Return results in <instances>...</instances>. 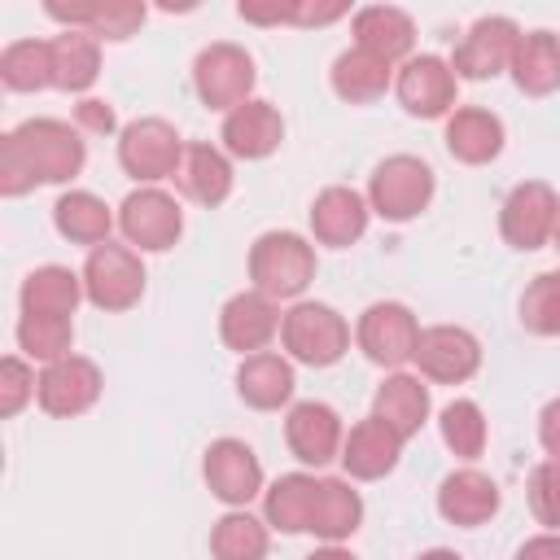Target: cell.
<instances>
[{
	"label": "cell",
	"instance_id": "obj_4",
	"mask_svg": "<svg viewBox=\"0 0 560 560\" xmlns=\"http://www.w3.org/2000/svg\"><path fill=\"white\" fill-rule=\"evenodd\" d=\"M368 197H372V210L381 219H389V223L416 219L429 206V197H433V171L420 158H411V153L385 158L376 166V175H372Z\"/></svg>",
	"mask_w": 560,
	"mask_h": 560
},
{
	"label": "cell",
	"instance_id": "obj_5",
	"mask_svg": "<svg viewBox=\"0 0 560 560\" xmlns=\"http://www.w3.org/2000/svg\"><path fill=\"white\" fill-rule=\"evenodd\" d=\"M83 293L92 306L101 311H127L140 302L144 293V267L131 249L122 245H96L88 254V267H83Z\"/></svg>",
	"mask_w": 560,
	"mask_h": 560
},
{
	"label": "cell",
	"instance_id": "obj_19",
	"mask_svg": "<svg viewBox=\"0 0 560 560\" xmlns=\"http://www.w3.org/2000/svg\"><path fill=\"white\" fill-rule=\"evenodd\" d=\"M438 512L451 521V525H486L494 512H499V486L477 472V468H464V472H451L438 490Z\"/></svg>",
	"mask_w": 560,
	"mask_h": 560
},
{
	"label": "cell",
	"instance_id": "obj_41",
	"mask_svg": "<svg viewBox=\"0 0 560 560\" xmlns=\"http://www.w3.org/2000/svg\"><path fill=\"white\" fill-rule=\"evenodd\" d=\"M31 394H39L35 372L22 359H4L0 363V416H18Z\"/></svg>",
	"mask_w": 560,
	"mask_h": 560
},
{
	"label": "cell",
	"instance_id": "obj_2",
	"mask_svg": "<svg viewBox=\"0 0 560 560\" xmlns=\"http://www.w3.org/2000/svg\"><path fill=\"white\" fill-rule=\"evenodd\" d=\"M315 276V249L293 232H267L249 249V280L267 298H298Z\"/></svg>",
	"mask_w": 560,
	"mask_h": 560
},
{
	"label": "cell",
	"instance_id": "obj_22",
	"mask_svg": "<svg viewBox=\"0 0 560 560\" xmlns=\"http://www.w3.org/2000/svg\"><path fill=\"white\" fill-rule=\"evenodd\" d=\"M175 184L184 197H192L201 206H219L232 192V166L210 144H184V162L175 171Z\"/></svg>",
	"mask_w": 560,
	"mask_h": 560
},
{
	"label": "cell",
	"instance_id": "obj_31",
	"mask_svg": "<svg viewBox=\"0 0 560 560\" xmlns=\"http://www.w3.org/2000/svg\"><path fill=\"white\" fill-rule=\"evenodd\" d=\"M48 18L70 22V26H88V35H101V39H127L144 22V4H131V0H114V4H48Z\"/></svg>",
	"mask_w": 560,
	"mask_h": 560
},
{
	"label": "cell",
	"instance_id": "obj_3",
	"mask_svg": "<svg viewBox=\"0 0 560 560\" xmlns=\"http://www.w3.org/2000/svg\"><path fill=\"white\" fill-rule=\"evenodd\" d=\"M280 337H284V350L298 359V363H311V368H328L346 354L350 346V328L346 319L324 306V302H302L284 315L280 324Z\"/></svg>",
	"mask_w": 560,
	"mask_h": 560
},
{
	"label": "cell",
	"instance_id": "obj_16",
	"mask_svg": "<svg viewBox=\"0 0 560 560\" xmlns=\"http://www.w3.org/2000/svg\"><path fill=\"white\" fill-rule=\"evenodd\" d=\"M284 319H280V311H276V302L267 298V293H236L228 306H223V315H219V332H223V341L232 346V350H241L245 359L249 354H262V346L276 337V328H280Z\"/></svg>",
	"mask_w": 560,
	"mask_h": 560
},
{
	"label": "cell",
	"instance_id": "obj_17",
	"mask_svg": "<svg viewBox=\"0 0 560 560\" xmlns=\"http://www.w3.org/2000/svg\"><path fill=\"white\" fill-rule=\"evenodd\" d=\"M284 438H289V451L302 459V464H328L341 446V420L332 407L324 402H298L284 420Z\"/></svg>",
	"mask_w": 560,
	"mask_h": 560
},
{
	"label": "cell",
	"instance_id": "obj_40",
	"mask_svg": "<svg viewBox=\"0 0 560 560\" xmlns=\"http://www.w3.org/2000/svg\"><path fill=\"white\" fill-rule=\"evenodd\" d=\"M529 508L547 529H560V464H538L529 472Z\"/></svg>",
	"mask_w": 560,
	"mask_h": 560
},
{
	"label": "cell",
	"instance_id": "obj_8",
	"mask_svg": "<svg viewBox=\"0 0 560 560\" xmlns=\"http://www.w3.org/2000/svg\"><path fill=\"white\" fill-rule=\"evenodd\" d=\"M503 236L508 245L516 249H538L547 245V236H556V223H560V201L551 192V184L542 179H525L508 192L503 201Z\"/></svg>",
	"mask_w": 560,
	"mask_h": 560
},
{
	"label": "cell",
	"instance_id": "obj_33",
	"mask_svg": "<svg viewBox=\"0 0 560 560\" xmlns=\"http://www.w3.org/2000/svg\"><path fill=\"white\" fill-rule=\"evenodd\" d=\"M52 223L74 245H105L114 219H109V206L101 197H92V192H66L52 206Z\"/></svg>",
	"mask_w": 560,
	"mask_h": 560
},
{
	"label": "cell",
	"instance_id": "obj_1",
	"mask_svg": "<svg viewBox=\"0 0 560 560\" xmlns=\"http://www.w3.org/2000/svg\"><path fill=\"white\" fill-rule=\"evenodd\" d=\"M83 140L57 118H31L0 140V192L22 197L35 184H61L79 175Z\"/></svg>",
	"mask_w": 560,
	"mask_h": 560
},
{
	"label": "cell",
	"instance_id": "obj_42",
	"mask_svg": "<svg viewBox=\"0 0 560 560\" xmlns=\"http://www.w3.org/2000/svg\"><path fill=\"white\" fill-rule=\"evenodd\" d=\"M74 118H79V127H88L92 136H109V131H114V109H109L105 101H79V105H74Z\"/></svg>",
	"mask_w": 560,
	"mask_h": 560
},
{
	"label": "cell",
	"instance_id": "obj_35",
	"mask_svg": "<svg viewBox=\"0 0 560 560\" xmlns=\"http://www.w3.org/2000/svg\"><path fill=\"white\" fill-rule=\"evenodd\" d=\"M315 477H306V472H289V477H280L271 490H267V521L276 525V529H284V534H302L306 529V521H311V503H315Z\"/></svg>",
	"mask_w": 560,
	"mask_h": 560
},
{
	"label": "cell",
	"instance_id": "obj_10",
	"mask_svg": "<svg viewBox=\"0 0 560 560\" xmlns=\"http://www.w3.org/2000/svg\"><path fill=\"white\" fill-rule=\"evenodd\" d=\"M416 363H420V372H424L429 381L459 385V381H468V376L481 368V346H477V337H472V332L451 328V324L420 328Z\"/></svg>",
	"mask_w": 560,
	"mask_h": 560
},
{
	"label": "cell",
	"instance_id": "obj_12",
	"mask_svg": "<svg viewBox=\"0 0 560 560\" xmlns=\"http://www.w3.org/2000/svg\"><path fill=\"white\" fill-rule=\"evenodd\" d=\"M122 232L131 245L140 249H171L184 232V214L175 206V197L158 192V188H140L122 201V214H118Z\"/></svg>",
	"mask_w": 560,
	"mask_h": 560
},
{
	"label": "cell",
	"instance_id": "obj_28",
	"mask_svg": "<svg viewBox=\"0 0 560 560\" xmlns=\"http://www.w3.org/2000/svg\"><path fill=\"white\" fill-rule=\"evenodd\" d=\"M359 516H363L359 494H354L346 481L328 477V481L315 486V503H311L306 529L319 534V538H328V542H341V538H350V534L359 529Z\"/></svg>",
	"mask_w": 560,
	"mask_h": 560
},
{
	"label": "cell",
	"instance_id": "obj_15",
	"mask_svg": "<svg viewBox=\"0 0 560 560\" xmlns=\"http://www.w3.org/2000/svg\"><path fill=\"white\" fill-rule=\"evenodd\" d=\"M398 101L416 118H438L455 105V70L442 57H411L398 74Z\"/></svg>",
	"mask_w": 560,
	"mask_h": 560
},
{
	"label": "cell",
	"instance_id": "obj_43",
	"mask_svg": "<svg viewBox=\"0 0 560 560\" xmlns=\"http://www.w3.org/2000/svg\"><path fill=\"white\" fill-rule=\"evenodd\" d=\"M538 442H542V451L551 455V464H560V398L542 407V420H538Z\"/></svg>",
	"mask_w": 560,
	"mask_h": 560
},
{
	"label": "cell",
	"instance_id": "obj_38",
	"mask_svg": "<svg viewBox=\"0 0 560 560\" xmlns=\"http://www.w3.org/2000/svg\"><path fill=\"white\" fill-rule=\"evenodd\" d=\"M70 337H74V328H70V319H61V315H22V324H18L22 350H26L31 359H44V363L66 359Z\"/></svg>",
	"mask_w": 560,
	"mask_h": 560
},
{
	"label": "cell",
	"instance_id": "obj_23",
	"mask_svg": "<svg viewBox=\"0 0 560 560\" xmlns=\"http://www.w3.org/2000/svg\"><path fill=\"white\" fill-rule=\"evenodd\" d=\"M354 35H359V48L381 57V61H398L411 52L416 44V31H411V18L402 9H389V4H372V9H359L354 13Z\"/></svg>",
	"mask_w": 560,
	"mask_h": 560
},
{
	"label": "cell",
	"instance_id": "obj_6",
	"mask_svg": "<svg viewBox=\"0 0 560 560\" xmlns=\"http://www.w3.org/2000/svg\"><path fill=\"white\" fill-rule=\"evenodd\" d=\"M118 162L136 179H166V175L175 179V171L184 162V144H179V136H175L171 122H162V118H136L131 127H122Z\"/></svg>",
	"mask_w": 560,
	"mask_h": 560
},
{
	"label": "cell",
	"instance_id": "obj_25",
	"mask_svg": "<svg viewBox=\"0 0 560 560\" xmlns=\"http://www.w3.org/2000/svg\"><path fill=\"white\" fill-rule=\"evenodd\" d=\"M512 74H516V88L529 92V96L556 92L560 88V39L551 31L521 35L516 57H512Z\"/></svg>",
	"mask_w": 560,
	"mask_h": 560
},
{
	"label": "cell",
	"instance_id": "obj_20",
	"mask_svg": "<svg viewBox=\"0 0 560 560\" xmlns=\"http://www.w3.org/2000/svg\"><path fill=\"white\" fill-rule=\"evenodd\" d=\"M280 140H284V122L267 101H245L223 122V144L236 158H267L280 149Z\"/></svg>",
	"mask_w": 560,
	"mask_h": 560
},
{
	"label": "cell",
	"instance_id": "obj_27",
	"mask_svg": "<svg viewBox=\"0 0 560 560\" xmlns=\"http://www.w3.org/2000/svg\"><path fill=\"white\" fill-rule=\"evenodd\" d=\"M376 420H385L402 442L420 433L424 416H429V389L416 381V376H389L381 389H376Z\"/></svg>",
	"mask_w": 560,
	"mask_h": 560
},
{
	"label": "cell",
	"instance_id": "obj_37",
	"mask_svg": "<svg viewBox=\"0 0 560 560\" xmlns=\"http://www.w3.org/2000/svg\"><path fill=\"white\" fill-rule=\"evenodd\" d=\"M521 324L538 337H560V271L534 276L521 298Z\"/></svg>",
	"mask_w": 560,
	"mask_h": 560
},
{
	"label": "cell",
	"instance_id": "obj_9",
	"mask_svg": "<svg viewBox=\"0 0 560 560\" xmlns=\"http://www.w3.org/2000/svg\"><path fill=\"white\" fill-rule=\"evenodd\" d=\"M416 341H420V324L398 302H376L359 319V346L381 368H398V363L416 359Z\"/></svg>",
	"mask_w": 560,
	"mask_h": 560
},
{
	"label": "cell",
	"instance_id": "obj_44",
	"mask_svg": "<svg viewBox=\"0 0 560 560\" xmlns=\"http://www.w3.org/2000/svg\"><path fill=\"white\" fill-rule=\"evenodd\" d=\"M516 560H560V534H538V538H529V542L516 551Z\"/></svg>",
	"mask_w": 560,
	"mask_h": 560
},
{
	"label": "cell",
	"instance_id": "obj_24",
	"mask_svg": "<svg viewBox=\"0 0 560 560\" xmlns=\"http://www.w3.org/2000/svg\"><path fill=\"white\" fill-rule=\"evenodd\" d=\"M446 149L451 158L468 162V166H481L490 158H499L503 149V122L490 114V109H455L451 122H446Z\"/></svg>",
	"mask_w": 560,
	"mask_h": 560
},
{
	"label": "cell",
	"instance_id": "obj_18",
	"mask_svg": "<svg viewBox=\"0 0 560 560\" xmlns=\"http://www.w3.org/2000/svg\"><path fill=\"white\" fill-rule=\"evenodd\" d=\"M398 451H402V438L385 424V420H359L354 429H350V438H346V446H341V464H346V472L350 477H359V481H376V477H385L394 464H398Z\"/></svg>",
	"mask_w": 560,
	"mask_h": 560
},
{
	"label": "cell",
	"instance_id": "obj_47",
	"mask_svg": "<svg viewBox=\"0 0 560 560\" xmlns=\"http://www.w3.org/2000/svg\"><path fill=\"white\" fill-rule=\"evenodd\" d=\"M556 249H560V223H556Z\"/></svg>",
	"mask_w": 560,
	"mask_h": 560
},
{
	"label": "cell",
	"instance_id": "obj_45",
	"mask_svg": "<svg viewBox=\"0 0 560 560\" xmlns=\"http://www.w3.org/2000/svg\"><path fill=\"white\" fill-rule=\"evenodd\" d=\"M306 560H354L350 551H341V547H324V551H311Z\"/></svg>",
	"mask_w": 560,
	"mask_h": 560
},
{
	"label": "cell",
	"instance_id": "obj_11",
	"mask_svg": "<svg viewBox=\"0 0 560 560\" xmlns=\"http://www.w3.org/2000/svg\"><path fill=\"white\" fill-rule=\"evenodd\" d=\"M516 44H521V31H516L512 18H481V22L464 35V44L455 48L451 70L464 74V79H490V74H499L503 66H512Z\"/></svg>",
	"mask_w": 560,
	"mask_h": 560
},
{
	"label": "cell",
	"instance_id": "obj_30",
	"mask_svg": "<svg viewBox=\"0 0 560 560\" xmlns=\"http://www.w3.org/2000/svg\"><path fill=\"white\" fill-rule=\"evenodd\" d=\"M48 48H52V88L88 92L96 83L101 52H96V39L88 31H66L57 39H48Z\"/></svg>",
	"mask_w": 560,
	"mask_h": 560
},
{
	"label": "cell",
	"instance_id": "obj_7",
	"mask_svg": "<svg viewBox=\"0 0 560 560\" xmlns=\"http://www.w3.org/2000/svg\"><path fill=\"white\" fill-rule=\"evenodd\" d=\"M192 79H197V92L210 109H241L249 101V88H254V61L236 44H210L197 57Z\"/></svg>",
	"mask_w": 560,
	"mask_h": 560
},
{
	"label": "cell",
	"instance_id": "obj_46",
	"mask_svg": "<svg viewBox=\"0 0 560 560\" xmlns=\"http://www.w3.org/2000/svg\"><path fill=\"white\" fill-rule=\"evenodd\" d=\"M420 560H459V556H455V551H442V547H438V551H424Z\"/></svg>",
	"mask_w": 560,
	"mask_h": 560
},
{
	"label": "cell",
	"instance_id": "obj_13",
	"mask_svg": "<svg viewBox=\"0 0 560 560\" xmlns=\"http://www.w3.org/2000/svg\"><path fill=\"white\" fill-rule=\"evenodd\" d=\"M101 398V372L92 359L66 354L44 368L39 376V407L48 416H79Z\"/></svg>",
	"mask_w": 560,
	"mask_h": 560
},
{
	"label": "cell",
	"instance_id": "obj_26",
	"mask_svg": "<svg viewBox=\"0 0 560 560\" xmlns=\"http://www.w3.org/2000/svg\"><path fill=\"white\" fill-rule=\"evenodd\" d=\"M236 389H241V398L249 407L276 411L280 402L293 398V368L280 354H267V350L262 354H249L241 363V372H236Z\"/></svg>",
	"mask_w": 560,
	"mask_h": 560
},
{
	"label": "cell",
	"instance_id": "obj_36",
	"mask_svg": "<svg viewBox=\"0 0 560 560\" xmlns=\"http://www.w3.org/2000/svg\"><path fill=\"white\" fill-rule=\"evenodd\" d=\"M214 560H267V529L249 512H228L210 534Z\"/></svg>",
	"mask_w": 560,
	"mask_h": 560
},
{
	"label": "cell",
	"instance_id": "obj_14",
	"mask_svg": "<svg viewBox=\"0 0 560 560\" xmlns=\"http://www.w3.org/2000/svg\"><path fill=\"white\" fill-rule=\"evenodd\" d=\"M206 481H210V490H214L223 503L241 508V503H249V499L262 490L258 455H254L245 442H236V438H219V442H210V451H206Z\"/></svg>",
	"mask_w": 560,
	"mask_h": 560
},
{
	"label": "cell",
	"instance_id": "obj_21",
	"mask_svg": "<svg viewBox=\"0 0 560 560\" xmlns=\"http://www.w3.org/2000/svg\"><path fill=\"white\" fill-rule=\"evenodd\" d=\"M368 228V206L354 188H324L311 206V232L319 245H350Z\"/></svg>",
	"mask_w": 560,
	"mask_h": 560
},
{
	"label": "cell",
	"instance_id": "obj_29",
	"mask_svg": "<svg viewBox=\"0 0 560 560\" xmlns=\"http://www.w3.org/2000/svg\"><path fill=\"white\" fill-rule=\"evenodd\" d=\"M83 280L70 267H39L22 284V315H61L70 319L79 306Z\"/></svg>",
	"mask_w": 560,
	"mask_h": 560
},
{
	"label": "cell",
	"instance_id": "obj_39",
	"mask_svg": "<svg viewBox=\"0 0 560 560\" xmlns=\"http://www.w3.org/2000/svg\"><path fill=\"white\" fill-rule=\"evenodd\" d=\"M442 438L455 455L464 459H477L486 451V420H481V407L468 402V398H455L446 411H442Z\"/></svg>",
	"mask_w": 560,
	"mask_h": 560
},
{
	"label": "cell",
	"instance_id": "obj_34",
	"mask_svg": "<svg viewBox=\"0 0 560 560\" xmlns=\"http://www.w3.org/2000/svg\"><path fill=\"white\" fill-rule=\"evenodd\" d=\"M0 79L13 92H39L52 88V48L44 39H18L0 57Z\"/></svg>",
	"mask_w": 560,
	"mask_h": 560
},
{
	"label": "cell",
	"instance_id": "obj_32",
	"mask_svg": "<svg viewBox=\"0 0 560 560\" xmlns=\"http://www.w3.org/2000/svg\"><path fill=\"white\" fill-rule=\"evenodd\" d=\"M385 88H389V61H381V57H372L363 48H350V52L337 57V66H332V92L341 101L368 105V101L385 96Z\"/></svg>",
	"mask_w": 560,
	"mask_h": 560
}]
</instances>
